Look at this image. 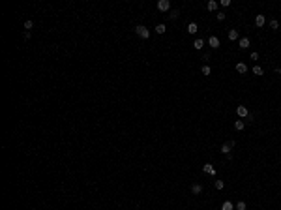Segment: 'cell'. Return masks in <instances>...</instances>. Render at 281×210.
<instances>
[{
	"label": "cell",
	"mask_w": 281,
	"mask_h": 210,
	"mask_svg": "<svg viewBox=\"0 0 281 210\" xmlns=\"http://www.w3.org/2000/svg\"><path fill=\"white\" fill-rule=\"evenodd\" d=\"M236 115L240 116V118H247V116H249V111H247L245 105H238L236 107Z\"/></svg>",
	"instance_id": "2"
},
{
	"label": "cell",
	"mask_w": 281,
	"mask_h": 210,
	"mask_svg": "<svg viewBox=\"0 0 281 210\" xmlns=\"http://www.w3.org/2000/svg\"><path fill=\"white\" fill-rule=\"evenodd\" d=\"M277 73H279V75H281V68H277Z\"/></svg>",
	"instance_id": "28"
},
{
	"label": "cell",
	"mask_w": 281,
	"mask_h": 210,
	"mask_svg": "<svg viewBox=\"0 0 281 210\" xmlns=\"http://www.w3.org/2000/svg\"><path fill=\"white\" fill-rule=\"evenodd\" d=\"M208 45L212 47V49H218L219 45H221V43H219V38L218 36H210L208 38Z\"/></svg>",
	"instance_id": "5"
},
{
	"label": "cell",
	"mask_w": 281,
	"mask_h": 210,
	"mask_svg": "<svg viewBox=\"0 0 281 210\" xmlns=\"http://www.w3.org/2000/svg\"><path fill=\"white\" fill-rule=\"evenodd\" d=\"M251 45V41H249V38H242L240 41H238V47H240V49H247V47H249Z\"/></svg>",
	"instance_id": "7"
},
{
	"label": "cell",
	"mask_w": 281,
	"mask_h": 210,
	"mask_svg": "<svg viewBox=\"0 0 281 210\" xmlns=\"http://www.w3.org/2000/svg\"><path fill=\"white\" fill-rule=\"evenodd\" d=\"M234 144H236V143H234V141H229V143L221 144V152H223L225 156H227V154H231V148L234 146Z\"/></svg>",
	"instance_id": "4"
},
{
	"label": "cell",
	"mask_w": 281,
	"mask_h": 210,
	"mask_svg": "<svg viewBox=\"0 0 281 210\" xmlns=\"http://www.w3.org/2000/svg\"><path fill=\"white\" fill-rule=\"evenodd\" d=\"M201 72H202V75H210V72H212V70H210L208 64H204V66L201 68Z\"/></svg>",
	"instance_id": "19"
},
{
	"label": "cell",
	"mask_w": 281,
	"mask_h": 210,
	"mask_svg": "<svg viewBox=\"0 0 281 210\" xmlns=\"http://www.w3.org/2000/svg\"><path fill=\"white\" fill-rule=\"evenodd\" d=\"M135 34H137L139 38H143V40H148V38H150V30H148L144 25H139V26H135Z\"/></svg>",
	"instance_id": "1"
},
{
	"label": "cell",
	"mask_w": 281,
	"mask_h": 210,
	"mask_svg": "<svg viewBox=\"0 0 281 210\" xmlns=\"http://www.w3.org/2000/svg\"><path fill=\"white\" fill-rule=\"evenodd\" d=\"M251 72H253V75H262V68L261 66H253L251 68Z\"/></svg>",
	"instance_id": "17"
},
{
	"label": "cell",
	"mask_w": 281,
	"mask_h": 210,
	"mask_svg": "<svg viewBox=\"0 0 281 210\" xmlns=\"http://www.w3.org/2000/svg\"><path fill=\"white\" fill-rule=\"evenodd\" d=\"M197 30H199L197 23H189V25H187V32H189V34H197Z\"/></svg>",
	"instance_id": "10"
},
{
	"label": "cell",
	"mask_w": 281,
	"mask_h": 210,
	"mask_svg": "<svg viewBox=\"0 0 281 210\" xmlns=\"http://www.w3.org/2000/svg\"><path fill=\"white\" fill-rule=\"evenodd\" d=\"M221 6H223V8H229V6H231V0H221Z\"/></svg>",
	"instance_id": "26"
},
{
	"label": "cell",
	"mask_w": 281,
	"mask_h": 210,
	"mask_svg": "<svg viewBox=\"0 0 281 210\" xmlns=\"http://www.w3.org/2000/svg\"><path fill=\"white\" fill-rule=\"evenodd\" d=\"M201 191H202V186H201V184H193V186H191V193H195V195H199Z\"/></svg>",
	"instance_id": "14"
},
{
	"label": "cell",
	"mask_w": 281,
	"mask_h": 210,
	"mask_svg": "<svg viewBox=\"0 0 281 210\" xmlns=\"http://www.w3.org/2000/svg\"><path fill=\"white\" fill-rule=\"evenodd\" d=\"M234 128H236V131H242L245 128V122L244 120H236V122H234Z\"/></svg>",
	"instance_id": "15"
},
{
	"label": "cell",
	"mask_w": 281,
	"mask_h": 210,
	"mask_svg": "<svg viewBox=\"0 0 281 210\" xmlns=\"http://www.w3.org/2000/svg\"><path fill=\"white\" fill-rule=\"evenodd\" d=\"M193 47H195L197 51H201L202 47H204V40H201V38H199V40H195V41H193Z\"/></svg>",
	"instance_id": "11"
},
{
	"label": "cell",
	"mask_w": 281,
	"mask_h": 210,
	"mask_svg": "<svg viewBox=\"0 0 281 210\" xmlns=\"http://www.w3.org/2000/svg\"><path fill=\"white\" fill-rule=\"evenodd\" d=\"M32 26H34V23H32V21H24V30H26V32L30 30Z\"/></svg>",
	"instance_id": "25"
},
{
	"label": "cell",
	"mask_w": 281,
	"mask_h": 210,
	"mask_svg": "<svg viewBox=\"0 0 281 210\" xmlns=\"http://www.w3.org/2000/svg\"><path fill=\"white\" fill-rule=\"evenodd\" d=\"M221 210H234V205H232L231 201H225L223 205H221Z\"/></svg>",
	"instance_id": "16"
},
{
	"label": "cell",
	"mask_w": 281,
	"mask_h": 210,
	"mask_svg": "<svg viewBox=\"0 0 281 210\" xmlns=\"http://www.w3.org/2000/svg\"><path fill=\"white\" fill-rule=\"evenodd\" d=\"M178 9H173V11H169V19H173V21H174V19H178Z\"/></svg>",
	"instance_id": "20"
},
{
	"label": "cell",
	"mask_w": 281,
	"mask_h": 210,
	"mask_svg": "<svg viewBox=\"0 0 281 210\" xmlns=\"http://www.w3.org/2000/svg\"><path fill=\"white\" fill-rule=\"evenodd\" d=\"M229 40H231V41H236L238 40V30H234V28L229 30Z\"/></svg>",
	"instance_id": "13"
},
{
	"label": "cell",
	"mask_w": 281,
	"mask_h": 210,
	"mask_svg": "<svg viewBox=\"0 0 281 210\" xmlns=\"http://www.w3.org/2000/svg\"><path fill=\"white\" fill-rule=\"evenodd\" d=\"M251 60H259V53H255L253 51V53H251Z\"/></svg>",
	"instance_id": "27"
},
{
	"label": "cell",
	"mask_w": 281,
	"mask_h": 210,
	"mask_svg": "<svg viewBox=\"0 0 281 210\" xmlns=\"http://www.w3.org/2000/svg\"><path fill=\"white\" fill-rule=\"evenodd\" d=\"M202 171H204L206 174H212V176L216 174V169H214L212 165H210V163H206V165H202Z\"/></svg>",
	"instance_id": "8"
},
{
	"label": "cell",
	"mask_w": 281,
	"mask_h": 210,
	"mask_svg": "<svg viewBox=\"0 0 281 210\" xmlns=\"http://www.w3.org/2000/svg\"><path fill=\"white\" fill-rule=\"evenodd\" d=\"M225 17H227V15H225L223 11H218V13H216V19H218V21H225Z\"/></svg>",
	"instance_id": "24"
},
{
	"label": "cell",
	"mask_w": 281,
	"mask_h": 210,
	"mask_svg": "<svg viewBox=\"0 0 281 210\" xmlns=\"http://www.w3.org/2000/svg\"><path fill=\"white\" fill-rule=\"evenodd\" d=\"M165 30H167L165 25H157V26H156V32H157V34H165Z\"/></svg>",
	"instance_id": "21"
},
{
	"label": "cell",
	"mask_w": 281,
	"mask_h": 210,
	"mask_svg": "<svg viewBox=\"0 0 281 210\" xmlns=\"http://www.w3.org/2000/svg\"><path fill=\"white\" fill-rule=\"evenodd\" d=\"M234 210H245V203L244 201H238L236 206H234Z\"/></svg>",
	"instance_id": "22"
},
{
	"label": "cell",
	"mask_w": 281,
	"mask_h": 210,
	"mask_svg": "<svg viewBox=\"0 0 281 210\" xmlns=\"http://www.w3.org/2000/svg\"><path fill=\"white\" fill-rule=\"evenodd\" d=\"M214 186H216V189H223L225 188V182H223V180H216Z\"/></svg>",
	"instance_id": "18"
},
{
	"label": "cell",
	"mask_w": 281,
	"mask_h": 210,
	"mask_svg": "<svg viewBox=\"0 0 281 210\" xmlns=\"http://www.w3.org/2000/svg\"><path fill=\"white\" fill-rule=\"evenodd\" d=\"M218 2H216V0H210L208 4H206V8H208V11H216V9H218Z\"/></svg>",
	"instance_id": "12"
},
{
	"label": "cell",
	"mask_w": 281,
	"mask_h": 210,
	"mask_svg": "<svg viewBox=\"0 0 281 210\" xmlns=\"http://www.w3.org/2000/svg\"><path fill=\"white\" fill-rule=\"evenodd\" d=\"M270 28H272V30H277V28H279V23H277L276 19H272V21H270Z\"/></svg>",
	"instance_id": "23"
},
{
	"label": "cell",
	"mask_w": 281,
	"mask_h": 210,
	"mask_svg": "<svg viewBox=\"0 0 281 210\" xmlns=\"http://www.w3.org/2000/svg\"><path fill=\"white\" fill-rule=\"evenodd\" d=\"M236 72L242 73V75H244V73H247V64H245V62H238V64H236Z\"/></svg>",
	"instance_id": "6"
},
{
	"label": "cell",
	"mask_w": 281,
	"mask_h": 210,
	"mask_svg": "<svg viewBox=\"0 0 281 210\" xmlns=\"http://www.w3.org/2000/svg\"><path fill=\"white\" fill-rule=\"evenodd\" d=\"M264 23H266V17H264V15H257V17H255V25H257V26H264Z\"/></svg>",
	"instance_id": "9"
},
{
	"label": "cell",
	"mask_w": 281,
	"mask_h": 210,
	"mask_svg": "<svg viewBox=\"0 0 281 210\" xmlns=\"http://www.w3.org/2000/svg\"><path fill=\"white\" fill-rule=\"evenodd\" d=\"M157 9H159V11H169L171 9V2L169 0H159V2H157Z\"/></svg>",
	"instance_id": "3"
}]
</instances>
